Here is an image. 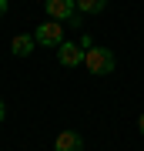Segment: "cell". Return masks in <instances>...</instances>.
I'll return each mask as SVG.
<instances>
[{"mask_svg": "<svg viewBox=\"0 0 144 151\" xmlns=\"http://www.w3.org/2000/svg\"><path fill=\"white\" fill-rule=\"evenodd\" d=\"M84 67L91 70V74L104 77V74H111V70L117 67V64H114V54H111L107 47H97V44H94V47L84 54Z\"/></svg>", "mask_w": 144, "mask_h": 151, "instance_id": "6da1fadb", "label": "cell"}, {"mask_svg": "<svg viewBox=\"0 0 144 151\" xmlns=\"http://www.w3.org/2000/svg\"><path fill=\"white\" fill-rule=\"evenodd\" d=\"M34 40L40 44V47H60L67 37H64V24H57V20H47V24H40L37 30H34Z\"/></svg>", "mask_w": 144, "mask_h": 151, "instance_id": "7a4b0ae2", "label": "cell"}, {"mask_svg": "<svg viewBox=\"0 0 144 151\" xmlns=\"http://www.w3.org/2000/svg\"><path fill=\"white\" fill-rule=\"evenodd\" d=\"M44 10L50 14V20L70 24V20L77 17V0H47V4H44Z\"/></svg>", "mask_w": 144, "mask_h": 151, "instance_id": "3957f363", "label": "cell"}, {"mask_svg": "<svg viewBox=\"0 0 144 151\" xmlns=\"http://www.w3.org/2000/svg\"><path fill=\"white\" fill-rule=\"evenodd\" d=\"M57 60L64 67H80V64H84V50H80V44L77 40H64L57 47Z\"/></svg>", "mask_w": 144, "mask_h": 151, "instance_id": "277c9868", "label": "cell"}, {"mask_svg": "<svg viewBox=\"0 0 144 151\" xmlns=\"http://www.w3.org/2000/svg\"><path fill=\"white\" fill-rule=\"evenodd\" d=\"M80 148H84L80 131H60V134L54 138V151H80Z\"/></svg>", "mask_w": 144, "mask_h": 151, "instance_id": "5b68a950", "label": "cell"}, {"mask_svg": "<svg viewBox=\"0 0 144 151\" xmlns=\"http://www.w3.org/2000/svg\"><path fill=\"white\" fill-rule=\"evenodd\" d=\"M34 47H37V40H34V34H17V37L10 40V50L14 57H30Z\"/></svg>", "mask_w": 144, "mask_h": 151, "instance_id": "8992f818", "label": "cell"}, {"mask_svg": "<svg viewBox=\"0 0 144 151\" xmlns=\"http://www.w3.org/2000/svg\"><path fill=\"white\" fill-rule=\"evenodd\" d=\"M77 10L80 14H101V10H107V0H77Z\"/></svg>", "mask_w": 144, "mask_h": 151, "instance_id": "52a82bcc", "label": "cell"}, {"mask_svg": "<svg viewBox=\"0 0 144 151\" xmlns=\"http://www.w3.org/2000/svg\"><path fill=\"white\" fill-rule=\"evenodd\" d=\"M7 7H10V0H0V17L7 14Z\"/></svg>", "mask_w": 144, "mask_h": 151, "instance_id": "ba28073f", "label": "cell"}, {"mask_svg": "<svg viewBox=\"0 0 144 151\" xmlns=\"http://www.w3.org/2000/svg\"><path fill=\"white\" fill-rule=\"evenodd\" d=\"M4 118H7V104L0 101V121H4Z\"/></svg>", "mask_w": 144, "mask_h": 151, "instance_id": "9c48e42d", "label": "cell"}, {"mask_svg": "<svg viewBox=\"0 0 144 151\" xmlns=\"http://www.w3.org/2000/svg\"><path fill=\"white\" fill-rule=\"evenodd\" d=\"M138 131H141V134H144V114H141V118H138Z\"/></svg>", "mask_w": 144, "mask_h": 151, "instance_id": "30bf717a", "label": "cell"}]
</instances>
